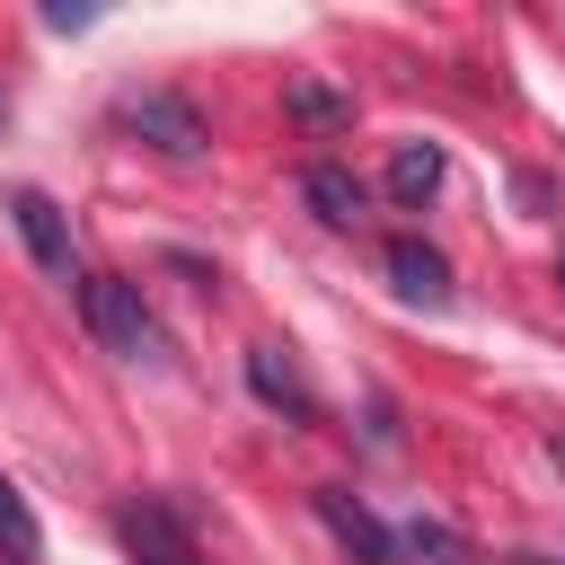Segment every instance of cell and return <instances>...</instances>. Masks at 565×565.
<instances>
[{
	"instance_id": "cell-1",
	"label": "cell",
	"mask_w": 565,
	"mask_h": 565,
	"mask_svg": "<svg viewBox=\"0 0 565 565\" xmlns=\"http://www.w3.org/2000/svg\"><path fill=\"white\" fill-rule=\"evenodd\" d=\"M79 318H88V335H97L115 362H159V318H150L141 282H124V274H79Z\"/></svg>"
},
{
	"instance_id": "cell-2",
	"label": "cell",
	"mask_w": 565,
	"mask_h": 565,
	"mask_svg": "<svg viewBox=\"0 0 565 565\" xmlns=\"http://www.w3.org/2000/svg\"><path fill=\"white\" fill-rule=\"evenodd\" d=\"M115 124H124L132 141H150L159 159H203V150H212L203 106L177 97V88H124V97H115Z\"/></svg>"
},
{
	"instance_id": "cell-3",
	"label": "cell",
	"mask_w": 565,
	"mask_h": 565,
	"mask_svg": "<svg viewBox=\"0 0 565 565\" xmlns=\"http://www.w3.org/2000/svg\"><path fill=\"white\" fill-rule=\"evenodd\" d=\"M9 230L26 238V256H35L53 282H79V265H71V221H62V203H53L44 185H18V194H9Z\"/></svg>"
},
{
	"instance_id": "cell-4",
	"label": "cell",
	"mask_w": 565,
	"mask_h": 565,
	"mask_svg": "<svg viewBox=\"0 0 565 565\" xmlns=\"http://www.w3.org/2000/svg\"><path fill=\"white\" fill-rule=\"evenodd\" d=\"M115 539H124L132 565H203V547L185 539V521H177L168 503H124V512H115Z\"/></svg>"
},
{
	"instance_id": "cell-5",
	"label": "cell",
	"mask_w": 565,
	"mask_h": 565,
	"mask_svg": "<svg viewBox=\"0 0 565 565\" xmlns=\"http://www.w3.org/2000/svg\"><path fill=\"white\" fill-rule=\"evenodd\" d=\"M247 388H256L282 424H318V397H309V380H300V362H291L282 344H247Z\"/></svg>"
},
{
	"instance_id": "cell-6",
	"label": "cell",
	"mask_w": 565,
	"mask_h": 565,
	"mask_svg": "<svg viewBox=\"0 0 565 565\" xmlns=\"http://www.w3.org/2000/svg\"><path fill=\"white\" fill-rule=\"evenodd\" d=\"M318 521L335 530V547H344L353 565H397V539H388V530H380L344 486H318Z\"/></svg>"
},
{
	"instance_id": "cell-7",
	"label": "cell",
	"mask_w": 565,
	"mask_h": 565,
	"mask_svg": "<svg viewBox=\"0 0 565 565\" xmlns=\"http://www.w3.org/2000/svg\"><path fill=\"white\" fill-rule=\"evenodd\" d=\"M300 194H309V212H318L327 230H353L362 203H371V185H362L344 159H309V168H300Z\"/></svg>"
},
{
	"instance_id": "cell-8",
	"label": "cell",
	"mask_w": 565,
	"mask_h": 565,
	"mask_svg": "<svg viewBox=\"0 0 565 565\" xmlns=\"http://www.w3.org/2000/svg\"><path fill=\"white\" fill-rule=\"evenodd\" d=\"M388 282L424 309H450V256L424 247V238H388Z\"/></svg>"
},
{
	"instance_id": "cell-9",
	"label": "cell",
	"mask_w": 565,
	"mask_h": 565,
	"mask_svg": "<svg viewBox=\"0 0 565 565\" xmlns=\"http://www.w3.org/2000/svg\"><path fill=\"white\" fill-rule=\"evenodd\" d=\"M441 177H450L441 141H397V159H388V194H397L406 212H424V203L441 194Z\"/></svg>"
},
{
	"instance_id": "cell-10",
	"label": "cell",
	"mask_w": 565,
	"mask_h": 565,
	"mask_svg": "<svg viewBox=\"0 0 565 565\" xmlns=\"http://www.w3.org/2000/svg\"><path fill=\"white\" fill-rule=\"evenodd\" d=\"M282 115L309 124V132H344V124H353V97H344V88H318V79H291V88H282Z\"/></svg>"
},
{
	"instance_id": "cell-11",
	"label": "cell",
	"mask_w": 565,
	"mask_h": 565,
	"mask_svg": "<svg viewBox=\"0 0 565 565\" xmlns=\"http://www.w3.org/2000/svg\"><path fill=\"white\" fill-rule=\"evenodd\" d=\"M0 565H44V530H35V512L9 477H0Z\"/></svg>"
},
{
	"instance_id": "cell-12",
	"label": "cell",
	"mask_w": 565,
	"mask_h": 565,
	"mask_svg": "<svg viewBox=\"0 0 565 565\" xmlns=\"http://www.w3.org/2000/svg\"><path fill=\"white\" fill-rule=\"evenodd\" d=\"M406 547H424V556H441V565H459V539H450L441 521H415V530H406Z\"/></svg>"
},
{
	"instance_id": "cell-13",
	"label": "cell",
	"mask_w": 565,
	"mask_h": 565,
	"mask_svg": "<svg viewBox=\"0 0 565 565\" xmlns=\"http://www.w3.org/2000/svg\"><path fill=\"white\" fill-rule=\"evenodd\" d=\"M503 565H556V556H539V547H521V556H503Z\"/></svg>"
},
{
	"instance_id": "cell-14",
	"label": "cell",
	"mask_w": 565,
	"mask_h": 565,
	"mask_svg": "<svg viewBox=\"0 0 565 565\" xmlns=\"http://www.w3.org/2000/svg\"><path fill=\"white\" fill-rule=\"evenodd\" d=\"M556 282H565V256H556Z\"/></svg>"
},
{
	"instance_id": "cell-15",
	"label": "cell",
	"mask_w": 565,
	"mask_h": 565,
	"mask_svg": "<svg viewBox=\"0 0 565 565\" xmlns=\"http://www.w3.org/2000/svg\"><path fill=\"white\" fill-rule=\"evenodd\" d=\"M0 115H9V97H0Z\"/></svg>"
}]
</instances>
